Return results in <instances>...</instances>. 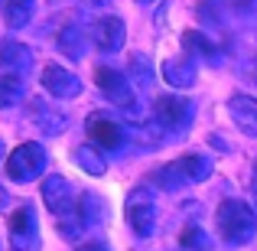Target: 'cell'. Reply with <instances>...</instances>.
<instances>
[{
    "mask_svg": "<svg viewBox=\"0 0 257 251\" xmlns=\"http://www.w3.org/2000/svg\"><path fill=\"white\" fill-rule=\"evenodd\" d=\"M228 111H231V121L238 124L241 134L257 137V98H251V95H231L228 98Z\"/></svg>",
    "mask_w": 257,
    "mask_h": 251,
    "instance_id": "11",
    "label": "cell"
},
{
    "mask_svg": "<svg viewBox=\"0 0 257 251\" xmlns=\"http://www.w3.org/2000/svg\"><path fill=\"white\" fill-rule=\"evenodd\" d=\"M36 13V0H7L4 4V23L10 30H23Z\"/></svg>",
    "mask_w": 257,
    "mask_h": 251,
    "instance_id": "19",
    "label": "cell"
},
{
    "mask_svg": "<svg viewBox=\"0 0 257 251\" xmlns=\"http://www.w3.org/2000/svg\"><path fill=\"white\" fill-rule=\"evenodd\" d=\"M7 206H10V196H7V189L4 186H0V212H4V209Z\"/></svg>",
    "mask_w": 257,
    "mask_h": 251,
    "instance_id": "27",
    "label": "cell"
},
{
    "mask_svg": "<svg viewBox=\"0 0 257 251\" xmlns=\"http://www.w3.org/2000/svg\"><path fill=\"white\" fill-rule=\"evenodd\" d=\"M43 88L52 95V98L72 101V98L82 95V78L72 75L69 69H62V65H46L43 69Z\"/></svg>",
    "mask_w": 257,
    "mask_h": 251,
    "instance_id": "10",
    "label": "cell"
},
{
    "mask_svg": "<svg viewBox=\"0 0 257 251\" xmlns=\"http://www.w3.org/2000/svg\"><path fill=\"white\" fill-rule=\"evenodd\" d=\"M91 43H94V49L98 52H104V56H111V52H117L120 46H124V39H127V26H124V20L120 17H114V13H107V17H98L91 23Z\"/></svg>",
    "mask_w": 257,
    "mask_h": 251,
    "instance_id": "8",
    "label": "cell"
},
{
    "mask_svg": "<svg viewBox=\"0 0 257 251\" xmlns=\"http://www.w3.org/2000/svg\"><path fill=\"white\" fill-rule=\"evenodd\" d=\"M176 170H179V176L186 183H202V180H208L212 176V157H205V153H186V157H179L176 160Z\"/></svg>",
    "mask_w": 257,
    "mask_h": 251,
    "instance_id": "14",
    "label": "cell"
},
{
    "mask_svg": "<svg viewBox=\"0 0 257 251\" xmlns=\"http://www.w3.org/2000/svg\"><path fill=\"white\" fill-rule=\"evenodd\" d=\"M88 137L94 140V147H101V150H107V153L120 150V147L127 144V131L114 118H107V114H94V118L88 121Z\"/></svg>",
    "mask_w": 257,
    "mask_h": 251,
    "instance_id": "9",
    "label": "cell"
},
{
    "mask_svg": "<svg viewBox=\"0 0 257 251\" xmlns=\"http://www.w3.org/2000/svg\"><path fill=\"white\" fill-rule=\"evenodd\" d=\"M7 232H10V248L13 251H33L39 238V225H36V212L30 202L17 206V212L7 219Z\"/></svg>",
    "mask_w": 257,
    "mask_h": 251,
    "instance_id": "7",
    "label": "cell"
},
{
    "mask_svg": "<svg viewBox=\"0 0 257 251\" xmlns=\"http://www.w3.org/2000/svg\"><path fill=\"white\" fill-rule=\"evenodd\" d=\"M124 212H127V225H131L140 238H147V235L153 232V225H157V202H153V193L144 189V186H137L127 196Z\"/></svg>",
    "mask_w": 257,
    "mask_h": 251,
    "instance_id": "4",
    "label": "cell"
},
{
    "mask_svg": "<svg viewBox=\"0 0 257 251\" xmlns=\"http://www.w3.org/2000/svg\"><path fill=\"white\" fill-rule=\"evenodd\" d=\"M215 228H218V238L225 245H247L257 232V215L247 202L241 199H225L218 209H215Z\"/></svg>",
    "mask_w": 257,
    "mask_h": 251,
    "instance_id": "2",
    "label": "cell"
},
{
    "mask_svg": "<svg viewBox=\"0 0 257 251\" xmlns=\"http://www.w3.org/2000/svg\"><path fill=\"white\" fill-rule=\"evenodd\" d=\"M75 163L82 166L88 176H104L107 173V163H104V157H101V147H91V144H85V147L75 150Z\"/></svg>",
    "mask_w": 257,
    "mask_h": 251,
    "instance_id": "23",
    "label": "cell"
},
{
    "mask_svg": "<svg viewBox=\"0 0 257 251\" xmlns=\"http://www.w3.org/2000/svg\"><path fill=\"white\" fill-rule=\"evenodd\" d=\"M30 114H33V121H36V124L43 127L46 134H59V131H65V114L52 111V108L46 105L43 98H33V101H30Z\"/></svg>",
    "mask_w": 257,
    "mask_h": 251,
    "instance_id": "16",
    "label": "cell"
},
{
    "mask_svg": "<svg viewBox=\"0 0 257 251\" xmlns=\"http://www.w3.org/2000/svg\"><path fill=\"white\" fill-rule=\"evenodd\" d=\"M182 46H186L189 59H192V56H202V59H215V56H218L215 43L205 36V33H199V30H186V33H182Z\"/></svg>",
    "mask_w": 257,
    "mask_h": 251,
    "instance_id": "21",
    "label": "cell"
},
{
    "mask_svg": "<svg viewBox=\"0 0 257 251\" xmlns=\"http://www.w3.org/2000/svg\"><path fill=\"white\" fill-rule=\"evenodd\" d=\"M23 65H33L30 46L17 43L10 36H0V72H13V69H23Z\"/></svg>",
    "mask_w": 257,
    "mask_h": 251,
    "instance_id": "12",
    "label": "cell"
},
{
    "mask_svg": "<svg viewBox=\"0 0 257 251\" xmlns=\"http://www.w3.org/2000/svg\"><path fill=\"white\" fill-rule=\"evenodd\" d=\"M7 176H10L13 183H30L36 180L39 173L46 170V150L43 144H36V140H30V144H20L17 150L7 153Z\"/></svg>",
    "mask_w": 257,
    "mask_h": 251,
    "instance_id": "3",
    "label": "cell"
},
{
    "mask_svg": "<svg viewBox=\"0 0 257 251\" xmlns=\"http://www.w3.org/2000/svg\"><path fill=\"white\" fill-rule=\"evenodd\" d=\"M43 202L52 215H56V225L65 238H75L82 235V219H78V193L72 189V183L65 176H46L43 180Z\"/></svg>",
    "mask_w": 257,
    "mask_h": 251,
    "instance_id": "1",
    "label": "cell"
},
{
    "mask_svg": "<svg viewBox=\"0 0 257 251\" xmlns=\"http://www.w3.org/2000/svg\"><path fill=\"white\" fill-rule=\"evenodd\" d=\"M251 196H254V206H257V166H254V176H251Z\"/></svg>",
    "mask_w": 257,
    "mask_h": 251,
    "instance_id": "28",
    "label": "cell"
},
{
    "mask_svg": "<svg viewBox=\"0 0 257 251\" xmlns=\"http://www.w3.org/2000/svg\"><path fill=\"white\" fill-rule=\"evenodd\" d=\"M238 10V0H199L195 13H199L202 23H212V26H221L228 23V17Z\"/></svg>",
    "mask_w": 257,
    "mask_h": 251,
    "instance_id": "15",
    "label": "cell"
},
{
    "mask_svg": "<svg viewBox=\"0 0 257 251\" xmlns=\"http://www.w3.org/2000/svg\"><path fill=\"white\" fill-rule=\"evenodd\" d=\"M107 215V202L101 199V196L94 193H82L78 196V219H82V225H94V222H101Z\"/></svg>",
    "mask_w": 257,
    "mask_h": 251,
    "instance_id": "20",
    "label": "cell"
},
{
    "mask_svg": "<svg viewBox=\"0 0 257 251\" xmlns=\"http://www.w3.org/2000/svg\"><path fill=\"white\" fill-rule=\"evenodd\" d=\"M137 4H153V0H137Z\"/></svg>",
    "mask_w": 257,
    "mask_h": 251,
    "instance_id": "30",
    "label": "cell"
},
{
    "mask_svg": "<svg viewBox=\"0 0 257 251\" xmlns=\"http://www.w3.org/2000/svg\"><path fill=\"white\" fill-rule=\"evenodd\" d=\"M107 7H111V0H82V13H98V17H107Z\"/></svg>",
    "mask_w": 257,
    "mask_h": 251,
    "instance_id": "25",
    "label": "cell"
},
{
    "mask_svg": "<svg viewBox=\"0 0 257 251\" xmlns=\"http://www.w3.org/2000/svg\"><path fill=\"white\" fill-rule=\"evenodd\" d=\"M0 163H4V144H0Z\"/></svg>",
    "mask_w": 257,
    "mask_h": 251,
    "instance_id": "29",
    "label": "cell"
},
{
    "mask_svg": "<svg viewBox=\"0 0 257 251\" xmlns=\"http://www.w3.org/2000/svg\"><path fill=\"white\" fill-rule=\"evenodd\" d=\"M127 78H131L134 88L147 92V88L157 82V69H153V62L147 56H131V62H127Z\"/></svg>",
    "mask_w": 257,
    "mask_h": 251,
    "instance_id": "18",
    "label": "cell"
},
{
    "mask_svg": "<svg viewBox=\"0 0 257 251\" xmlns=\"http://www.w3.org/2000/svg\"><path fill=\"white\" fill-rule=\"evenodd\" d=\"M75 251H111V248L104 241H82V245H75Z\"/></svg>",
    "mask_w": 257,
    "mask_h": 251,
    "instance_id": "26",
    "label": "cell"
},
{
    "mask_svg": "<svg viewBox=\"0 0 257 251\" xmlns=\"http://www.w3.org/2000/svg\"><path fill=\"white\" fill-rule=\"evenodd\" d=\"M94 82H98L101 95H104L111 105L124 108V111L131 114V108L137 105V95H134V85H131V78H127L124 72L107 69V65H98V69H94Z\"/></svg>",
    "mask_w": 257,
    "mask_h": 251,
    "instance_id": "5",
    "label": "cell"
},
{
    "mask_svg": "<svg viewBox=\"0 0 257 251\" xmlns=\"http://www.w3.org/2000/svg\"><path fill=\"white\" fill-rule=\"evenodd\" d=\"M56 46H59L62 56L82 59L85 56V33H82V26H62V30L56 33Z\"/></svg>",
    "mask_w": 257,
    "mask_h": 251,
    "instance_id": "17",
    "label": "cell"
},
{
    "mask_svg": "<svg viewBox=\"0 0 257 251\" xmlns=\"http://www.w3.org/2000/svg\"><path fill=\"white\" fill-rule=\"evenodd\" d=\"M163 78L173 88H189L195 82V62L189 56H173L163 62Z\"/></svg>",
    "mask_w": 257,
    "mask_h": 251,
    "instance_id": "13",
    "label": "cell"
},
{
    "mask_svg": "<svg viewBox=\"0 0 257 251\" xmlns=\"http://www.w3.org/2000/svg\"><path fill=\"white\" fill-rule=\"evenodd\" d=\"M153 121L163 131H182L192 124V101L179 98V95H160L153 101Z\"/></svg>",
    "mask_w": 257,
    "mask_h": 251,
    "instance_id": "6",
    "label": "cell"
},
{
    "mask_svg": "<svg viewBox=\"0 0 257 251\" xmlns=\"http://www.w3.org/2000/svg\"><path fill=\"white\" fill-rule=\"evenodd\" d=\"M23 92H26V85L17 72H4V75H0V108L20 105V101H23Z\"/></svg>",
    "mask_w": 257,
    "mask_h": 251,
    "instance_id": "22",
    "label": "cell"
},
{
    "mask_svg": "<svg viewBox=\"0 0 257 251\" xmlns=\"http://www.w3.org/2000/svg\"><path fill=\"white\" fill-rule=\"evenodd\" d=\"M179 245L186 248V251H208V248H212V238H208L205 228L186 225V228H182V235H179Z\"/></svg>",
    "mask_w": 257,
    "mask_h": 251,
    "instance_id": "24",
    "label": "cell"
}]
</instances>
